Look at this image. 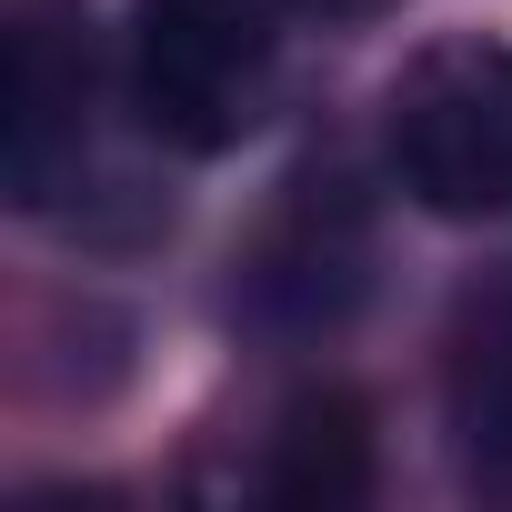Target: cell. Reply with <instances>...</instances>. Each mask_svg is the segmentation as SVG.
Returning a JSON list of instances; mask_svg holds the SVG:
<instances>
[{
	"label": "cell",
	"instance_id": "cell-1",
	"mask_svg": "<svg viewBox=\"0 0 512 512\" xmlns=\"http://www.w3.org/2000/svg\"><path fill=\"white\" fill-rule=\"evenodd\" d=\"M382 151L422 211L502 221L512 211V41H482V31L422 41L382 91Z\"/></svg>",
	"mask_w": 512,
	"mask_h": 512
},
{
	"label": "cell",
	"instance_id": "cell-2",
	"mask_svg": "<svg viewBox=\"0 0 512 512\" xmlns=\"http://www.w3.org/2000/svg\"><path fill=\"white\" fill-rule=\"evenodd\" d=\"M272 0H131V101L171 151H231L282 81Z\"/></svg>",
	"mask_w": 512,
	"mask_h": 512
},
{
	"label": "cell",
	"instance_id": "cell-3",
	"mask_svg": "<svg viewBox=\"0 0 512 512\" xmlns=\"http://www.w3.org/2000/svg\"><path fill=\"white\" fill-rule=\"evenodd\" d=\"M81 101H91L81 51L51 21H21L11 31V201L21 211H51L81 181Z\"/></svg>",
	"mask_w": 512,
	"mask_h": 512
},
{
	"label": "cell",
	"instance_id": "cell-4",
	"mask_svg": "<svg viewBox=\"0 0 512 512\" xmlns=\"http://www.w3.org/2000/svg\"><path fill=\"white\" fill-rule=\"evenodd\" d=\"M442 402H452V442L482 482L512 492V272L482 282L452 322V362H442Z\"/></svg>",
	"mask_w": 512,
	"mask_h": 512
},
{
	"label": "cell",
	"instance_id": "cell-5",
	"mask_svg": "<svg viewBox=\"0 0 512 512\" xmlns=\"http://www.w3.org/2000/svg\"><path fill=\"white\" fill-rule=\"evenodd\" d=\"M262 492H272V502H302V512L362 502V492H372V412H362L352 392H302V402L272 422Z\"/></svg>",
	"mask_w": 512,
	"mask_h": 512
},
{
	"label": "cell",
	"instance_id": "cell-6",
	"mask_svg": "<svg viewBox=\"0 0 512 512\" xmlns=\"http://www.w3.org/2000/svg\"><path fill=\"white\" fill-rule=\"evenodd\" d=\"M272 11H292V21H372L382 0H272Z\"/></svg>",
	"mask_w": 512,
	"mask_h": 512
}]
</instances>
